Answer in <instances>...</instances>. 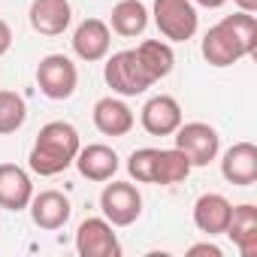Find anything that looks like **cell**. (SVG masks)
<instances>
[{
	"label": "cell",
	"mask_w": 257,
	"mask_h": 257,
	"mask_svg": "<svg viewBox=\"0 0 257 257\" xmlns=\"http://www.w3.org/2000/svg\"><path fill=\"white\" fill-rule=\"evenodd\" d=\"M28 121V103L16 91H0V137L16 134Z\"/></svg>",
	"instance_id": "obj_22"
},
{
	"label": "cell",
	"mask_w": 257,
	"mask_h": 257,
	"mask_svg": "<svg viewBox=\"0 0 257 257\" xmlns=\"http://www.w3.org/2000/svg\"><path fill=\"white\" fill-rule=\"evenodd\" d=\"M10 46H13V28H10L4 19H0V58L10 52Z\"/></svg>",
	"instance_id": "obj_24"
},
{
	"label": "cell",
	"mask_w": 257,
	"mask_h": 257,
	"mask_svg": "<svg viewBox=\"0 0 257 257\" xmlns=\"http://www.w3.org/2000/svg\"><path fill=\"white\" fill-rule=\"evenodd\" d=\"M100 212L112 227H131L143 215V194L131 182H112L100 194Z\"/></svg>",
	"instance_id": "obj_6"
},
{
	"label": "cell",
	"mask_w": 257,
	"mask_h": 257,
	"mask_svg": "<svg viewBox=\"0 0 257 257\" xmlns=\"http://www.w3.org/2000/svg\"><path fill=\"white\" fill-rule=\"evenodd\" d=\"M34 197V182L19 164H0V209L22 212Z\"/></svg>",
	"instance_id": "obj_16"
},
{
	"label": "cell",
	"mask_w": 257,
	"mask_h": 257,
	"mask_svg": "<svg viewBox=\"0 0 257 257\" xmlns=\"http://www.w3.org/2000/svg\"><path fill=\"white\" fill-rule=\"evenodd\" d=\"M112 31L118 37H140L149 28V10L140 0H121L112 7V19H109Z\"/></svg>",
	"instance_id": "obj_20"
},
{
	"label": "cell",
	"mask_w": 257,
	"mask_h": 257,
	"mask_svg": "<svg viewBox=\"0 0 257 257\" xmlns=\"http://www.w3.org/2000/svg\"><path fill=\"white\" fill-rule=\"evenodd\" d=\"M221 176L230 185L248 188L257 182V146L254 143H236L221 158Z\"/></svg>",
	"instance_id": "obj_14"
},
{
	"label": "cell",
	"mask_w": 257,
	"mask_h": 257,
	"mask_svg": "<svg viewBox=\"0 0 257 257\" xmlns=\"http://www.w3.org/2000/svg\"><path fill=\"white\" fill-rule=\"evenodd\" d=\"M155 161H158V149H137L127 158V173L140 185H155Z\"/></svg>",
	"instance_id": "obj_23"
},
{
	"label": "cell",
	"mask_w": 257,
	"mask_h": 257,
	"mask_svg": "<svg viewBox=\"0 0 257 257\" xmlns=\"http://www.w3.org/2000/svg\"><path fill=\"white\" fill-rule=\"evenodd\" d=\"M134 109L118 97H100L94 103V127L103 137H127L134 131Z\"/></svg>",
	"instance_id": "obj_12"
},
{
	"label": "cell",
	"mask_w": 257,
	"mask_h": 257,
	"mask_svg": "<svg viewBox=\"0 0 257 257\" xmlns=\"http://www.w3.org/2000/svg\"><path fill=\"white\" fill-rule=\"evenodd\" d=\"M103 79H106V85H109L115 94H121V97L146 94V91L155 85L152 76L143 70V64H140V58H137L134 49L115 52V55L106 61V67H103Z\"/></svg>",
	"instance_id": "obj_3"
},
{
	"label": "cell",
	"mask_w": 257,
	"mask_h": 257,
	"mask_svg": "<svg viewBox=\"0 0 257 257\" xmlns=\"http://www.w3.org/2000/svg\"><path fill=\"white\" fill-rule=\"evenodd\" d=\"M140 121H143V127L152 137H173L179 131V124H182V106H179L176 97L158 94V97H152L143 106Z\"/></svg>",
	"instance_id": "obj_9"
},
{
	"label": "cell",
	"mask_w": 257,
	"mask_h": 257,
	"mask_svg": "<svg viewBox=\"0 0 257 257\" xmlns=\"http://www.w3.org/2000/svg\"><path fill=\"white\" fill-rule=\"evenodd\" d=\"M79 149H82V140L70 121H49L40 127L28 161L37 176L49 179V176H61L67 167H73Z\"/></svg>",
	"instance_id": "obj_2"
},
{
	"label": "cell",
	"mask_w": 257,
	"mask_h": 257,
	"mask_svg": "<svg viewBox=\"0 0 257 257\" xmlns=\"http://www.w3.org/2000/svg\"><path fill=\"white\" fill-rule=\"evenodd\" d=\"M176 149L185 152V158L191 161V167H209L218 158L221 149V137L212 124L206 121H182L176 131Z\"/></svg>",
	"instance_id": "obj_5"
},
{
	"label": "cell",
	"mask_w": 257,
	"mask_h": 257,
	"mask_svg": "<svg viewBox=\"0 0 257 257\" xmlns=\"http://www.w3.org/2000/svg\"><path fill=\"white\" fill-rule=\"evenodd\" d=\"M233 4H236L242 13H251V16L257 13V0H233Z\"/></svg>",
	"instance_id": "obj_26"
},
{
	"label": "cell",
	"mask_w": 257,
	"mask_h": 257,
	"mask_svg": "<svg viewBox=\"0 0 257 257\" xmlns=\"http://www.w3.org/2000/svg\"><path fill=\"white\" fill-rule=\"evenodd\" d=\"M76 251L82 257H118L121 242L106 218H85L76 230Z\"/></svg>",
	"instance_id": "obj_8"
},
{
	"label": "cell",
	"mask_w": 257,
	"mask_h": 257,
	"mask_svg": "<svg viewBox=\"0 0 257 257\" xmlns=\"http://www.w3.org/2000/svg\"><path fill=\"white\" fill-rule=\"evenodd\" d=\"M197 7H206V10H218V7H224L227 0H194Z\"/></svg>",
	"instance_id": "obj_27"
},
{
	"label": "cell",
	"mask_w": 257,
	"mask_h": 257,
	"mask_svg": "<svg viewBox=\"0 0 257 257\" xmlns=\"http://www.w3.org/2000/svg\"><path fill=\"white\" fill-rule=\"evenodd\" d=\"M28 209H31V218H34V224L40 230H61L70 221V215H73V203L61 191H40V194H34Z\"/></svg>",
	"instance_id": "obj_10"
},
{
	"label": "cell",
	"mask_w": 257,
	"mask_h": 257,
	"mask_svg": "<svg viewBox=\"0 0 257 257\" xmlns=\"http://www.w3.org/2000/svg\"><path fill=\"white\" fill-rule=\"evenodd\" d=\"M191 161L179 149H158L155 161V185H179L191 176Z\"/></svg>",
	"instance_id": "obj_21"
},
{
	"label": "cell",
	"mask_w": 257,
	"mask_h": 257,
	"mask_svg": "<svg viewBox=\"0 0 257 257\" xmlns=\"http://www.w3.org/2000/svg\"><path fill=\"white\" fill-rule=\"evenodd\" d=\"M224 233L230 236V242L239 248L242 257H257V206L251 203L233 206Z\"/></svg>",
	"instance_id": "obj_17"
},
{
	"label": "cell",
	"mask_w": 257,
	"mask_h": 257,
	"mask_svg": "<svg viewBox=\"0 0 257 257\" xmlns=\"http://www.w3.org/2000/svg\"><path fill=\"white\" fill-rule=\"evenodd\" d=\"M134 52H137L143 70L152 76V82L167 79V76L173 73V67H176V55H173L170 43H164V40H146V43L137 46Z\"/></svg>",
	"instance_id": "obj_19"
},
{
	"label": "cell",
	"mask_w": 257,
	"mask_h": 257,
	"mask_svg": "<svg viewBox=\"0 0 257 257\" xmlns=\"http://www.w3.org/2000/svg\"><path fill=\"white\" fill-rule=\"evenodd\" d=\"M109 46H112V31L103 19H85L73 34V52L88 64L103 61L109 55Z\"/></svg>",
	"instance_id": "obj_11"
},
{
	"label": "cell",
	"mask_w": 257,
	"mask_h": 257,
	"mask_svg": "<svg viewBox=\"0 0 257 257\" xmlns=\"http://www.w3.org/2000/svg\"><path fill=\"white\" fill-rule=\"evenodd\" d=\"M188 254H191V257H197V254L221 257V248H218V245H212V242H200V245H191V248H188Z\"/></svg>",
	"instance_id": "obj_25"
},
{
	"label": "cell",
	"mask_w": 257,
	"mask_h": 257,
	"mask_svg": "<svg viewBox=\"0 0 257 257\" xmlns=\"http://www.w3.org/2000/svg\"><path fill=\"white\" fill-rule=\"evenodd\" d=\"M257 52V19L251 13H236L221 19L203 37V58L212 67H233L236 61Z\"/></svg>",
	"instance_id": "obj_1"
},
{
	"label": "cell",
	"mask_w": 257,
	"mask_h": 257,
	"mask_svg": "<svg viewBox=\"0 0 257 257\" xmlns=\"http://www.w3.org/2000/svg\"><path fill=\"white\" fill-rule=\"evenodd\" d=\"M28 19L37 34L61 37L73 22V7H70V0H34Z\"/></svg>",
	"instance_id": "obj_15"
},
{
	"label": "cell",
	"mask_w": 257,
	"mask_h": 257,
	"mask_svg": "<svg viewBox=\"0 0 257 257\" xmlns=\"http://www.w3.org/2000/svg\"><path fill=\"white\" fill-rule=\"evenodd\" d=\"M73 164H76L79 176L88 179V182H112V176H115L118 167H121L115 149H109V146H103V143H94V146L79 149V155H76Z\"/></svg>",
	"instance_id": "obj_13"
},
{
	"label": "cell",
	"mask_w": 257,
	"mask_h": 257,
	"mask_svg": "<svg viewBox=\"0 0 257 257\" xmlns=\"http://www.w3.org/2000/svg\"><path fill=\"white\" fill-rule=\"evenodd\" d=\"M155 25L170 43H188L200 25L194 0H155Z\"/></svg>",
	"instance_id": "obj_4"
},
{
	"label": "cell",
	"mask_w": 257,
	"mask_h": 257,
	"mask_svg": "<svg viewBox=\"0 0 257 257\" xmlns=\"http://www.w3.org/2000/svg\"><path fill=\"white\" fill-rule=\"evenodd\" d=\"M230 212H233V203H230L224 194H203V197L194 203V224H197L200 233L218 236V233L227 230Z\"/></svg>",
	"instance_id": "obj_18"
},
{
	"label": "cell",
	"mask_w": 257,
	"mask_h": 257,
	"mask_svg": "<svg viewBox=\"0 0 257 257\" xmlns=\"http://www.w3.org/2000/svg\"><path fill=\"white\" fill-rule=\"evenodd\" d=\"M37 85L49 100H67L79 85V70L67 55H46L37 64Z\"/></svg>",
	"instance_id": "obj_7"
}]
</instances>
